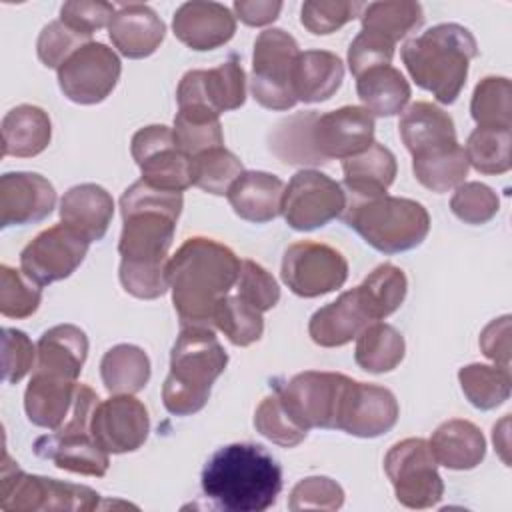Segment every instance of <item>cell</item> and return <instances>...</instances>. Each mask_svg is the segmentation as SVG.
Wrapping results in <instances>:
<instances>
[{
    "label": "cell",
    "instance_id": "6da1fadb",
    "mask_svg": "<svg viewBox=\"0 0 512 512\" xmlns=\"http://www.w3.org/2000/svg\"><path fill=\"white\" fill-rule=\"evenodd\" d=\"M182 192H166L144 180L128 186L120 198L124 220L118 252L120 284L140 300H154L168 288V250L182 212Z\"/></svg>",
    "mask_w": 512,
    "mask_h": 512
},
{
    "label": "cell",
    "instance_id": "7a4b0ae2",
    "mask_svg": "<svg viewBox=\"0 0 512 512\" xmlns=\"http://www.w3.org/2000/svg\"><path fill=\"white\" fill-rule=\"evenodd\" d=\"M238 256L224 244L194 236L168 260L172 304L182 326H212L216 306L236 286Z\"/></svg>",
    "mask_w": 512,
    "mask_h": 512
},
{
    "label": "cell",
    "instance_id": "3957f363",
    "mask_svg": "<svg viewBox=\"0 0 512 512\" xmlns=\"http://www.w3.org/2000/svg\"><path fill=\"white\" fill-rule=\"evenodd\" d=\"M202 492L230 512H264L282 490V468L260 444L236 442L218 448L202 470Z\"/></svg>",
    "mask_w": 512,
    "mask_h": 512
},
{
    "label": "cell",
    "instance_id": "277c9868",
    "mask_svg": "<svg viewBox=\"0 0 512 512\" xmlns=\"http://www.w3.org/2000/svg\"><path fill=\"white\" fill-rule=\"evenodd\" d=\"M400 54L410 78L420 88L432 92L440 104H452L466 84L478 46L468 28L448 22L410 38Z\"/></svg>",
    "mask_w": 512,
    "mask_h": 512
},
{
    "label": "cell",
    "instance_id": "5b68a950",
    "mask_svg": "<svg viewBox=\"0 0 512 512\" xmlns=\"http://www.w3.org/2000/svg\"><path fill=\"white\" fill-rule=\"evenodd\" d=\"M226 364L228 354L212 328L182 326L170 352V374L162 386L164 408L174 416L200 412Z\"/></svg>",
    "mask_w": 512,
    "mask_h": 512
},
{
    "label": "cell",
    "instance_id": "8992f818",
    "mask_svg": "<svg viewBox=\"0 0 512 512\" xmlns=\"http://www.w3.org/2000/svg\"><path fill=\"white\" fill-rule=\"evenodd\" d=\"M342 220L356 230L366 244L384 254L412 250L424 242L430 232L428 210L410 198L346 196Z\"/></svg>",
    "mask_w": 512,
    "mask_h": 512
},
{
    "label": "cell",
    "instance_id": "52a82bcc",
    "mask_svg": "<svg viewBox=\"0 0 512 512\" xmlns=\"http://www.w3.org/2000/svg\"><path fill=\"white\" fill-rule=\"evenodd\" d=\"M100 494L88 486L26 474L4 450L0 472V508L6 512L32 510H94Z\"/></svg>",
    "mask_w": 512,
    "mask_h": 512
},
{
    "label": "cell",
    "instance_id": "ba28073f",
    "mask_svg": "<svg viewBox=\"0 0 512 512\" xmlns=\"http://www.w3.org/2000/svg\"><path fill=\"white\" fill-rule=\"evenodd\" d=\"M298 54V42L282 28H268L258 34L252 54L250 90L260 106L290 110L296 104L290 76Z\"/></svg>",
    "mask_w": 512,
    "mask_h": 512
},
{
    "label": "cell",
    "instance_id": "9c48e42d",
    "mask_svg": "<svg viewBox=\"0 0 512 512\" xmlns=\"http://www.w3.org/2000/svg\"><path fill=\"white\" fill-rule=\"evenodd\" d=\"M424 438L396 442L384 456V470L396 500L406 508H432L444 496V482Z\"/></svg>",
    "mask_w": 512,
    "mask_h": 512
},
{
    "label": "cell",
    "instance_id": "30bf717a",
    "mask_svg": "<svg viewBox=\"0 0 512 512\" xmlns=\"http://www.w3.org/2000/svg\"><path fill=\"white\" fill-rule=\"evenodd\" d=\"M178 112L218 118L246 102V76L236 60L210 70H190L182 76L178 90Z\"/></svg>",
    "mask_w": 512,
    "mask_h": 512
},
{
    "label": "cell",
    "instance_id": "8fae6325",
    "mask_svg": "<svg viewBox=\"0 0 512 512\" xmlns=\"http://www.w3.org/2000/svg\"><path fill=\"white\" fill-rule=\"evenodd\" d=\"M344 208L346 192L342 186L318 170L296 172L284 188L282 216L298 232L326 226L342 216Z\"/></svg>",
    "mask_w": 512,
    "mask_h": 512
},
{
    "label": "cell",
    "instance_id": "7c38bea8",
    "mask_svg": "<svg viewBox=\"0 0 512 512\" xmlns=\"http://www.w3.org/2000/svg\"><path fill=\"white\" fill-rule=\"evenodd\" d=\"M284 284L302 298H316L338 290L348 278V262L336 248L302 240L286 248L282 258Z\"/></svg>",
    "mask_w": 512,
    "mask_h": 512
},
{
    "label": "cell",
    "instance_id": "4fadbf2b",
    "mask_svg": "<svg viewBox=\"0 0 512 512\" xmlns=\"http://www.w3.org/2000/svg\"><path fill=\"white\" fill-rule=\"evenodd\" d=\"M130 152L148 186L166 192H184L192 186L190 156L178 150L172 128L150 124L140 128L130 142Z\"/></svg>",
    "mask_w": 512,
    "mask_h": 512
},
{
    "label": "cell",
    "instance_id": "5bb4252c",
    "mask_svg": "<svg viewBox=\"0 0 512 512\" xmlns=\"http://www.w3.org/2000/svg\"><path fill=\"white\" fill-rule=\"evenodd\" d=\"M348 380L340 372L306 370L292 376L276 392L302 428H336L338 406Z\"/></svg>",
    "mask_w": 512,
    "mask_h": 512
},
{
    "label": "cell",
    "instance_id": "9a60e30c",
    "mask_svg": "<svg viewBox=\"0 0 512 512\" xmlns=\"http://www.w3.org/2000/svg\"><path fill=\"white\" fill-rule=\"evenodd\" d=\"M120 72L122 64L112 48L102 42H88L58 68V84L68 100L98 104L112 94Z\"/></svg>",
    "mask_w": 512,
    "mask_h": 512
},
{
    "label": "cell",
    "instance_id": "2e32d148",
    "mask_svg": "<svg viewBox=\"0 0 512 512\" xmlns=\"http://www.w3.org/2000/svg\"><path fill=\"white\" fill-rule=\"evenodd\" d=\"M90 242L66 224L42 230L22 252L20 270L38 286L68 278L84 260Z\"/></svg>",
    "mask_w": 512,
    "mask_h": 512
},
{
    "label": "cell",
    "instance_id": "e0dca14e",
    "mask_svg": "<svg viewBox=\"0 0 512 512\" xmlns=\"http://www.w3.org/2000/svg\"><path fill=\"white\" fill-rule=\"evenodd\" d=\"M400 416L396 396L376 384L348 380L340 398L336 428L358 438H376L390 432Z\"/></svg>",
    "mask_w": 512,
    "mask_h": 512
},
{
    "label": "cell",
    "instance_id": "ac0fdd59",
    "mask_svg": "<svg viewBox=\"0 0 512 512\" xmlns=\"http://www.w3.org/2000/svg\"><path fill=\"white\" fill-rule=\"evenodd\" d=\"M90 432L108 454L134 452L148 438L150 416L146 406L132 394H114L94 408Z\"/></svg>",
    "mask_w": 512,
    "mask_h": 512
},
{
    "label": "cell",
    "instance_id": "d6986e66",
    "mask_svg": "<svg viewBox=\"0 0 512 512\" xmlns=\"http://www.w3.org/2000/svg\"><path fill=\"white\" fill-rule=\"evenodd\" d=\"M374 142V116L364 106H342L318 114L312 124V144L324 162L346 160Z\"/></svg>",
    "mask_w": 512,
    "mask_h": 512
},
{
    "label": "cell",
    "instance_id": "ffe728a7",
    "mask_svg": "<svg viewBox=\"0 0 512 512\" xmlns=\"http://www.w3.org/2000/svg\"><path fill=\"white\" fill-rule=\"evenodd\" d=\"M56 190L36 172H8L0 178V226H26L50 216Z\"/></svg>",
    "mask_w": 512,
    "mask_h": 512
},
{
    "label": "cell",
    "instance_id": "44dd1931",
    "mask_svg": "<svg viewBox=\"0 0 512 512\" xmlns=\"http://www.w3.org/2000/svg\"><path fill=\"white\" fill-rule=\"evenodd\" d=\"M172 30L188 48L206 52L232 40L236 32V16L224 4L192 0L184 2L174 12Z\"/></svg>",
    "mask_w": 512,
    "mask_h": 512
},
{
    "label": "cell",
    "instance_id": "7402d4cb",
    "mask_svg": "<svg viewBox=\"0 0 512 512\" xmlns=\"http://www.w3.org/2000/svg\"><path fill=\"white\" fill-rule=\"evenodd\" d=\"M372 322L358 288H352L312 314L308 334L322 348H338L352 342Z\"/></svg>",
    "mask_w": 512,
    "mask_h": 512
},
{
    "label": "cell",
    "instance_id": "603a6c76",
    "mask_svg": "<svg viewBox=\"0 0 512 512\" xmlns=\"http://www.w3.org/2000/svg\"><path fill=\"white\" fill-rule=\"evenodd\" d=\"M34 454L52 460L56 468L74 474L102 478L108 472L110 460L94 440L92 432H52L34 442Z\"/></svg>",
    "mask_w": 512,
    "mask_h": 512
},
{
    "label": "cell",
    "instance_id": "cb8c5ba5",
    "mask_svg": "<svg viewBox=\"0 0 512 512\" xmlns=\"http://www.w3.org/2000/svg\"><path fill=\"white\" fill-rule=\"evenodd\" d=\"M108 36L122 56L138 60L160 48L166 36V26L150 6L124 4L112 16Z\"/></svg>",
    "mask_w": 512,
    "mask_h": 512
},
{
    "label": "cell",
    "instance_id": "d4e9b609",
    "mask_svg": "<svg viewBox=\"0 0 512 512\" xmlns=\"http://www.w3.org/2000/svg\"><path fill=\"white\" fill-rule=\"evenodd\" d=\"M114 216L110 192L98 184H78L64 192L60 200L62 224L76 230L90 244L104 238Z\"/></svg>",
    "mask_w": 512,
    "mask_h": 512
},
{
    "label": "cell",
    "instance_id": "484cf974",
    "mask_svg": "<svg viewBox=\"0 0 512 512\" xmlns=\"http://www.w3.org/2000/svg\"><path fill=\"white\" fill-rule=\"evenodd\" d=\"M284 188V182L270 172L244 170L226 196L236 216L246 222L264 224L282 214Z\"/></svg>",
    "mask_w": 512,
    "mask_h": 512
},
{
    "label": "cell",
    "instance_id": "4316f807",
    "mask_svg": "<svg viewBox=\"0 0 512 512\" xmlns=\"http://www.w3.org/2000/svg\"><path fill=\"white\" fill-rule=\"evenodd\" d=\"M76 388V380L34 370L24 392L28 420L40 428L58 430L72 412Z\"/></svg>",
    "mask_w": 512,
    "mask_h": 512
},
{
    "label": "cell",
    "instance_id": "83f0119b",
    "mask_svg": "<svg viewBox=\"0 0 512 512\" xmlns=\"http://www.w3.org/2000/svg\"><path fill=\"white\" fill-rule=\"evenodd\" d=\"M344 80L342 60L328 50L300 52L292 66V94L296 102H324L336 94Z\"/></svg>",
    "mask_w": 512,
    "mask_h": 512
},
{
    "label": "cell",
    "instance_id": "f1b7e54d",
    "mask_svg": "<svg viewBox=\"0 0 512 512\" xmlns=\"http://www.w3.org/2000/svg\"><path fill=\"white\" fill-rule=\"evenodd\" d=\"M436 464L450 470H472L486 456L482 430L470 420L452 418L442 422L428 440Z\"/></svg>",
    "mask_w": 512,
    "mask_h": 512
},
{
    "label": "cell",
    "instance_id": "f546056e",
    "mask_svg": "<svg viewBox=\"0 0 512 512\" xmlns=\"http://www.w3.org/2000/svg\"><path fill=\"white\" fill-rule=\"evenodd\" d=\"M88 356V338L74 324L48 328L36 344V372L76 380Z\"/></svg>",
    "mask_w": 512,
    "mask_h": 512
},
{
    "label": "cell",
    "instance_id": "4dcf8cb0",
    "mask_svg": "<svg viewBox=\"0 0 512 512\" xmlns=\"http://www.w3.org/2000/svg\"><path fill=\"white\" fill-rule=\"evenodd\" d=\"M344 188L348 196L374 198L386 194L396 178V156L382 144L372 142L364 152L342 160Z\"/></svg>",
    "mask_w": 512,
    "mask_h": 512
},
{
    "label": "cell",
    "instance_id": "1f68e13d",
    "mask_svg": "<svg viewBox=\"0 0 512 512\" xmlns=\"http://www.w3.org/2000/svg\"><path fill=\"white\" fill-rule=\"evenodd\" d=\"M398 132L406 150L412 156L458 142L450 114L436 104L424 100L410 104L402 112Z\"/></svg>",
    "mask_w": 512,
    "mask_h": 512
},
{
    "label": "cell",
    "instance_id": "d6a6232c",
    "mask_svg": "<svg viewBox=\"0 0 512 512\" xmlns=\"http://www.w3.org/2000/svg\"><path fill=\"white\" fill-rule=\"evenodd\" d=\"M50 138V116L40 106L20 104L2 118V156H38L48 148Z\"/></svg>",
    "mask_w": 512,
    "mask_h": 512
},
{
    "label": "cell",
    "instance_id": "836d02e7",
    "mask_svg": "<svg viewBox=\"0 0 512 512\" xmlns=\"http://www.w3.org/2000/svg\"><path fill=\"white\" fill-rule=\"evenodd\" d=\"M356 92L372 116H394L410 100V84L394 66H376L356 78Z\"/></svg>",
    "mask_w": 512,
    "mask_h": 512
},
{
    "label": "cell",
    "instance_id": "e575fe53",
    "mask_svg": "<svg viewBox=\"0 0 512 512\" xmlns=\"http://www.w3.org/2000/svg\"><path fill=\"white\" fill-rule=\"evenodd\" d=\"M318 112H296L288 118H282L268 136V146L272 154L294 166H318L326 164L312 144V124Z\"/></svg>",
    "mask_w": 512,
    "mask_h": 512
},
{
    "label": "cell",
    "instance_id": "d590c367",
    "mask_svg": "<svg viewBox=\"0 0 512 512\" xmlns=\"http://www.w3.org/2000/svg\"><path fill=\"white\" fill-rule=\"evenodd\" d=\"M468 166L470 164L466 152L458 142L412 156V170L416 180L424 188L438 194L458 188L466 180Z\"/></svg>",
    "mask_w": 512,
    "mask_h": 512
},
{
    "label": "cell",
    "instance_id": "8d00e7d4",
    "mask_svg": "<svg viewBox=\"0 0 512 512\" xmlns=\"http://www.w3.org/2000/svg\"><path fill=\"white\" fill-rule=\"evenodd\" d=\"M100 376L110 394H136L150 380V358L140 346L116 344L102 356Z\"/></svg>",
    "mask_w": 512,
    "mask_h": 512
},
{
    "label": "cell",
    "instance_id": "74e56055",
    "mask_svg": "<svg viewBox=\"0 0 512 512\" xmlns=\"http://www.w3.org/2000/svg\"><path fill=\"white\" fill-rule=\"evenodd\" d=\"M404 352V336L394 326L376 320L356 336L354 360L366 372L384 374L404 360Z\"/></svg>",
    "mask_w": 512,
    "mask_h": 512
},
{
    "label": "cell",
    "instance_id": "f35d334b",
    "mask_svg": "<svg viewBox=\"0 0 512 512\" xmlns=\"http://www.w3.org/2000/svg\"><path fill=\"white\" fill-rule=\"evenodd\" d=\"M360 20L362 30L378 34L396 44L400 38L408 36L412 30L422 26L424 10L418 2L412 0L372 2L364 6Z\"/></svg>",
    "mask_w": 512,
    "mask_h": 512
},
{
    "label": "cell",
    "instance_id": "ab89813d",
    "mask_svg": "<svg viewBox=\"0 0 512 512\" xmlns=\"http://www.w3.org/2000/svg\"><path fill=\"white\" fill-rule=\"evenodd\" d=\"M372 320H382L396 312L406 298L408 280L402 268L386 262L376 266L360 286H356Z\"/></svg>",
    "mask_w": 512,
    "mask_h": 512
},
{
    "label": "cell",
    "instance_id": "60d3db41",
    "mask_svg": "<svg viewBox=\"0 0 512 512\" xmlns=\"http://www.w3.org/2000/svg\"><path fill=\"white\" fill-rule=\"evenodd\" d=\"M458 380L464 396L478 410H492L504 404L510 396V368L498 364L462 366L458 372Z\"/></svg>",
    "mask_w": 512,
    "mask_h": 512
},
{
    "label": "cell",
    "instance_id": "b9f144b4",
    "mask_svg": "<svg viewBox=\"0 0 512 512\" xmlns=\"http://www.w3.org/2000/svg\"><path fill=\"white\" fill-rule=\"evenodd\" d=\"M242 172L244 166L240 158L224 146L204 150L190 158L192 184L214 196L228 194L230 186Z\"/></svg>",
    "mask_w": 512,
    "mask_h": 512
},
{
    "label": "cell",
    "instance_id": "7bdbcfd3",
    "mask_svg": "<svg viewBox=\"0 0 512 512\" xmlns=\"http://www.w3.org/2000/svg\"><path fill=\"white\" fill-rule=\"evenodd\" d=\"M512 86L504 76L482 78L472 94L470 112L482 128H510L512 124Z\"/></svg>",
    "mask_w": 512,
    "mask_h": 512
},
{
    "label": "cell",
    "instance_id": "ee69618b",
    "mask_svg": "<svg viewBox=\"0 0 512 512\" xmlns=\"http://www.w3.org/2000/svg\"><path fill=\"white\" fill-rule=\"evenodd\" d=\"M510 128H474L466 140L468 164L480 174H504L510 170Z\"/></svg>",
    "mask_w": 512,
    "mask_h": 512
},
{
    "label": "cell",
    "instance_id": "f6af8a7d",
    "mask_svg": "<svg viewBox=\"0 0 512 512\" xmlns=\"http://www.w3.org/2000/svg\"><path fill=\"white\" fill-rule=\"evenodd\" d=\"M220 332L234 344V346H250L260 340L264 332V318L262 312L244 302L238 294L224 296L214 312V322Z\"/></svg>",
    "mask_w": 512,
    "mask_h": 512
},
{
    "label": "cell",
    "instance_id": "bcb514c9",
    "mask_svg": "<svg viewBox=\"0 0 512 512\" xmlns=\"http://www.w3.org/2000/svg\"><path fill=\"white\" fill-rule=\"evenodd\" d=\"M254 426L264 438L284 448L298 446L308 436V430L302 428L286 410L278 392L266 396L258 404L254 412Z\"/></svg>",
    "mask_w": 512,
    "mask_h": 512
},
{
    "label": "cell",
    "instance_id": "7dc6e473",
    "mask_svg": "<svg viewBox=\"0 0 512 512\" xmlns=\"http://www.w3.org/2000/svg\"><path fill=\"white\" fill-rule=\"evenodd\" d=\"M42 286L30 280L22 270L8 264L0 266V312L6 318L32 316L42 300Z\"/></svg>",
    "mask_w": 512,
    "mask_h": 512
},
{
    "label": "cell",
    "instance_id": "c3c4849f",
    "mask_svg": "<svg viewBox=\"0 0 512 512\" xmlns=\"http://www.w3.org/2000/svg\"><path fill=\"white\" fill-rule=\"evenodd\" d=\"M174 142L186 156H196L204 150L224 144V134L218 118H204L186 112L174 116Z\"/></svg>",
    "mask_w": 512,
    "mask_h": 512
},
{
    "label": "cell",
    "instance_id": "681fc988",
    "mask_svg": "<svg viewBox=\"0 0 512 512\" xmlns=\"http://www.w3.org/2000/svg\"><path fill=\"white\" fill-rule=\"evenodd\" d=\"M364 10L362 2H350V0H308L300 8V22L302 26L316 34L326 36L360 16Z\"/></svg>",
    "mask_w": 512,
    "mask_h": 512
},
{
    "label": "cell",
    "instance_id": "f907efd6",
    "mask_svg": "<svg viewBox=\"0 0 512 512\" xmlns=\"http://www.w3.org/2000/svg\"><path fill=\"white\" fill-rule=\"evenodd\" d=\"M500 208L496 192L482 182H462L450 198L452 214L472 226L490 222Z\"/></svg>",
    "mask_w": 512,
    "mask_h": 512
},
{
    "label": "cell",
    "instance_id": "816d5d0a",
    "mask_svg": "<svg viewBox=\"0 0 512 512\" xmlns=\"http://www.w3.org/2000/svg\"><path fill=\"white\" fill-rule=\"evenodd\" d=\"M92 42L90 38L74 32L62 20L48 22L36 42V52L46 68H60L78 48Z\"/></svg>",
    "mask_w": 512,
    "mask_h": 512
},
{
    "label": "cell",
    "instance_id": "f5cc1de1",
    "mask_svg": "<svg viewBox=\"0 0 512 512\" xmlns=\"http://www.w3.org/2000/svg\"><path fill=\"white\" fill-rule=\"evenodd\" d=\"M236 294L260 312L272 310L280 300V288L274 276L256 264L254 260L240 262V274L236 280Z\"/></svg>",
    "mask_w": 512,
    "mask_h": 512
},
{
    "label": "cell",
    "instance_id": "db71d44e",
    "mask_svg": "<svg viewBox=\"0 0 512 512\" xmlns=\"http://www.w3.org/2000/svg\"><path fill=\"white\" fill-rule=\"evenodd\" d=\"M344 504L342 486L328 476L302 478L290 492L288 508L298 510H338Z\"/></svg>",
    "mask_w": 512,
    "mask_h": 512
},
{
    "label": "cell",
    "instance_id": "11a10c76",
    "mask_svg": "<svg viewBox=\"0 0 512 512\" xmlns=\"http://www.w3.org/2000/svg\"><path fill=\"white\" fill-rule=\"evenodd\" d=\"M116 8L102 0H70L60 8V20L74 32L90 38L96 30L110 24Z\"/></svg>",
    "mask_w": 512,
    "mask_h": 512
},
{
    "label": "cell",
    "instance_id": "9f6ffc18",
    "mask_svg": "<svg viewBox=\"0 0 512 512\" xmlns=\"http://www.w3.org/2000/svg\"><path fill=\"white\" fill-rule=\"evenodd\" d=\"M394 46L390 40L360 30L348 48V68L358 78L362 72L376 66H390L394 56Z\"/></svg>",
    "mask_w": 512,
    "mask_h": 512
},
{
    "label": "cell",
    "instance_id": "6f0895ef",
    "mask_svg": "<svg viewBox=\"0 0 512 512\" xmlns=\"http://www.w3.org/2000/svg\"><path fill=\"white\" fill-rule=\"evenodd\" d=\"M36 348L32 340L16 328L2 330V368H4V382L16 384L20 382L34 364Z\"/></svg>",
    "mask_w": 512,
    "mask_h": 512
},
{
    "label": "cell",
    "instance_id": "680465c9",
    "mask_svg": "<svg viewBox=\"0 0 512 512\" xmlns=\"http://www.w3.org/2000/svg\"><path fill=\"white\" fill-rule=\"evenodd\" d=\"M486 358L498 366L510 368V316L494 318L482 332L478 340Z\"/></svg>",
    "mask_w": 512,
    "mask_h": 512
},
{
    "label": "cell",
    "instance_id": "91938a15",
    "mask_svg": "<svg viewBox=\"0 0 512 512\" xmlns=\"http://www.w3.org/2000/svg\"><path fill=\"white\" fill-rule=\"evenodd\" d=\"M282 2L278 0H238L234 2L236 18L246 26H266L278 18Z\"/></svg>",
    "mask_w": 512,
    "mask_h": 512
},
{
    "label": "cell",
    "instance_id": "94428289",
    "mask_svg": "<svg viewBox=\"0 0 512 512\" xmlns=\"http://www.w3.org/2000/svg\"><path fill=\"white\" fill-rule=\"evenodd\" d=\"M494 446L498 448V452H500V456H502V460L506 462V466H508V454H506V450H508V416H504L496 426H494Z\"/></svg>",
    "mask_w": 512,
    "mask_h": 512
}]
</instances>
